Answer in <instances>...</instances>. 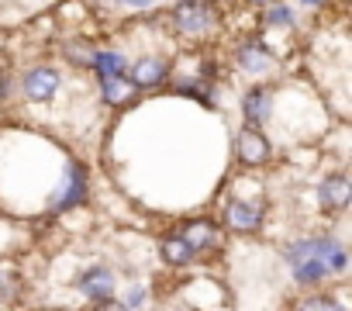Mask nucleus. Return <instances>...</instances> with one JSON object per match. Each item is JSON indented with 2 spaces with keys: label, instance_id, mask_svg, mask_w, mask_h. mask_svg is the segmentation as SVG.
Masks as SVG:
<instances>
[{
  "label": "nucleus",
  "instance_id": "1",
  "mask_svg": "<svg viewBox=\"0 0 352 311\" xmlns=\"http://www.w3.org/2000/svg\"><path fill=\"white\" fill-rule=\"evenodd\" d=\"M290 277L300 287H318L328 277H342L349 270V249L338 235H307L283 249Z\"/></svg>",
  "mask_w": 352,
  "mask_h": 311
},
{
  "label": "nucleus",
  "instance_id": "2",
  "mask_svg": "<svg viewBox=\"0 0 352 311\" xmlns=\"http://www.w3.org/2000/svg\"><path fill=\"white\" fill-rule=\"evenodd\" d=\"M225 25V8L218 0H176L169 11V28L180 42H211Z\"/></svg>",
  "mask_w": 352,
  "mask_h": 311
},
{
  "label": "nucleus",
  "instance_id": "3",
  "mask_svg": "<svg viewBox=\"0 0 352 311\" xmlns=\"http://www.w3.org/2000/svg\"><path fill=\"white\" fill-rule=\"evenodd\" d=\"M87 197H90V173H87V167H83V163L69 160V163H66L63 180H59V184L52 187V194H49V215L76 211V208H83V204H87Z\"/></svg>",
  "mask_w": 352,
  "mask_h": 311
},
{
  "label": "nucleus",
  "instance_id": "4",
  "mask_svg": "<svg viewBox=\"0 0 352 311\" xmlns=\"http://www.w3.org/2000/svg\"><path fill=\"white\" fill-rule=\"evenodd\" d=\"M232 59H235V69H239L242 76H252V80H263V76H270V73L276 69V52H273L270 42L259 39V35L239 39Z\"/></svg>",
  "mask_w": 352,
  "mask_h": 311
},
{
  "label": "nucleus",
  "instance_id": "5",
  "mask_svg": "<svg viewBox=\"0 0 352 311\" xmlns=\"http://www.w3.org/2000/svg\"><path fill=\"white\" fill-rule=\"evenodd\" d=\"M235 160L249 170H259V167H270L273 163V142L270 135L259 128V125H242L235 131Z\"/></svg>",
  "mask_w": 352,
  "mask_h": 311
},
{
  "label": "nucleus",
  "instance_id": "6",
  "mask_svg": "<svg viewBox=\"0 0 352 311\" xmlns=\"http://www.w3.org/2000/svg\"><path fill=\"white\" fill-rule=\"evenodd\" d=\"M76 290H80L87 301L100 304V308H121V301H114V294H118V277H114V270L104 266V263L87 266V270L76 277Z\"/></svg>",
  "mask_w": 352,
  "mask_h": 311
},
{
  "label": "nucleus",
  "instance_id": "7",
  "mask_svg": "<svg viewBox=\"0 0 352 311\" xmlns=\"http://www.w3.org/2000/svg\"><path fill=\"white\" fill-rule=\"evenodd\" d=\"M266 225V208L245 197H232L221 208V228L235 232V235H259Z\"/></svg>",
  "mask_w": 352,
  "mask_h": 311
},
{
  "label": "nucleus",
  "instance_id": "8",
  "mask_svg": "<svg viewBox=\"0 0 352 311\" xmlns=\"http://www.w3.org/2000/svg\"><path fill=\"white\" fill-rule=\"evenodd\" d=\"M59 87H63V73H59V66H49V63H38V66L25 69V76H21V94L32 104L56 100Z\"/></svg>",
  "mask_w": 352,
  "mask_h": 311
},
{
  "label": "nucleus",
  "instance_id": "9",
  "mask_svg": "<svg viewBox=\"0 0 352 311\" xmlns=\"http://www.w3.org/2000/svg\"><path fill=\"white\" fill-rule=\"evenodd\" d=\"M169 73H173V63H169L166 56H159V52L138 56L131 66H124V76H128L138 90H155V87H162V83L169 80Z\"/></svg>",
  "mask_w": 352,
  "mask_h": 311
},
{
  "label": "nucleus",
  "instance_id": "10",
  "mask_svg": "<svg viewBox=\"0 0 352 311\" xmlns=\"http://www.w3.org/2000/svg\"><path fill=\"white\" fill-rule=\"evenodd\" d=\"M318 204L331 218L345 215L349 204H352V180H349V173H328V177H321V184H318Z\"/></svg>",
  "mask_w": 352,
  "mask_h": 311
},
{
  "label": "nucleus",
  "instance_id": "11",
  "mask_svg": "<svg viewBox=\"0 0 352 311\" xmlns=\"http://www.w3.org/2000/svg\"><path fill=\"white\" fill-rule=\"evenodd\" d=\"M239 107H242V118L249 125H259V128L270 125V118H273V87L270 83H252L242 94Z\"/></svg>",
  "mask_w": 352,
  "mask_h": 311
},
{
  "label": "nucleus",
  "instance_id": "12",
  "mask_svg": "<svg viewBox=\"0 0 352 311\" xmlns=\"http://www.w3.org/2000/svg\"><path fill=\"white\" fill-rule=\"evenodd\" d=\"M190 246H194V253L201 256V253H211V249H218L221 246V239H225V228L214 222V218H190V222H184V232H180Z\"/></svg>",
  "mask_w": 352,
  "mask_h": 311
},
{
  "label": "nucleus",
  "instance_id": "13",
  "mask_svg": "<svg viewBox=\"0 0 352 311\" xmlns=\"http://www.w3.org/2000/svg\"><path fill=\"white\" fill-rule=\"evenodd\" d=\"M97 94L107 107H128L138 100V87L124 76V73H114V76H97Z\"/></svg>",
  "mask_w": 352,
  "mask_h": 311
},
{
  "label": "nucleus",
  "instance_id": "14",
  "mask_svg": "<svg viewBox=\"0 0 352 311\" xmlns=\"http://www.w3.org/2000/svg\"><path fill=\"white\" fill-rule=\"evenodd\" d=\"M159 256H162V263L173 266V270H184V266H190V263L197 259L194 246H190L180 232H173V235H166V239L159 242Z\"/></svg>",
  "mask_w": 352,
  "mask_h": 311
},
{
  "label": "nucleus",
  "instance_id": "15",
  "mask_svg": "<svg viewBox=\"0 0 352 311\" xmlns=\"http://www.w3.org/2000/svg\"><path fill=\"white\" fill-rule=\"evenodd\" d=\"M124 66H128V56L121 49H94V59H90L94 76H114V73H124Z\"/></svg>",
  "mask_w": 352,
  "mask_h": 311
},
{
  "label": "nucleus",
  "instance_id": "16",
  "mask_svg": "<svg viewBox=\"0 0 352 311\" xmlns=\"http://www.w3.org/2000/svg\"><path fill=\"white\" fill-rule=\"evenodd\" d=\"M263 25L266 28H294L297 25V11L290 4H283V0H276V4L263 8Z\"/></svg>",
  "mask_w": 352,
  "mask_h": 311
},
{
  "label": "nucleus",
  "instance_id": "17",
  "mask_svg": "<svg viewBox=\"0 0 352 311\" xmlns=\"http://www.w3.org/2000/svg\"><path fill=\"white\" fill-rule=\"evenodd\" d=\"M94 49H97V45H90V42H80V39H76V42H66V45H63V56H66V63H69V66H76V69H87V73H90Z\"/></svg>",
  "mask_w": 352,
  "mask_h": 311
},
{
  "label": "nucleus",
  "instance_id": "18",
  "mask_svg": "<svg viewBox=\"0 0 352 311\" xmlns=\"http://www.w3.org/2000/svg\"><path fill=\"white\" fill-rule=\"evenodd\" d=\"M142 304H145V287H142V283L128 287L124 297H121V308H142Z\"/></svg>",
  "mask_w": 352,
  "mask_h": 311
},
{
  "label": "nucleus",
  "instance_id": "19",
  "mask_svg": "<svg viewBox=\"0 0 352 311\" xmlns=\"http://www.w3.org/2000/svg\"><path fill=\"white\" fill-rule=\"evenodd\" d=\"M297 308H304V311H307V308H328V311H338L342 304H338V301H331V297H300V301H297Z\"/></svg>",
  "mask_w": 352,
  "mask_h": 311
},
{
  "label": "nucleus",
  "instance_id": "20",
  "mask_svg": "<svg viewBox=\"0 0 352 311\" xmlns=\"http://www.w3.org/2000/svg\"><path fill=\"white\" fill-rule=\"evenodd\" d=\"M114 4L124 11H148V8H155V0H114Z\"/></svg>",
  "mask_w": 352,
  "mask_h": 311
},
{
  "label": "nucleus",
  "instance_id": "21",
  "mask_svg": "<svg viewBox=\"0 0 352 311\" xmlns=\"http://www.w3.org/2000/svg\"><path fill=\"white\" fill-rule=\"evenodd\" d=\"M300 4H304V8H311V11H318V8H324V4H328V0H300Z\"/></svg>",
  "mask_w": 352,
  "mask_h": 311
},
{
  "label": "nucleus",
  "instance_id": "22",
  "mask_svg": "<svg viewBox=\"0 0 352 311\" xmlns=\"http://www.w3.org/2000/svg\"><path fill=\"white\" fill-rule=\"evenodd\" d=\"M249 4H256V8H266V4H276V0H249Z\"/></svg>",
  "mask_w": 352,
  "mask_h": 311
}]
</instances>
